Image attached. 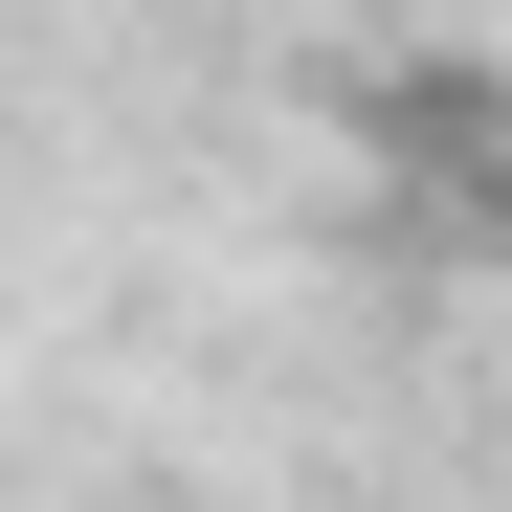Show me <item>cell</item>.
I'll use <instances>...</instances> for the list:
<instances>
[{"mask_svg":"<svg viewBox=\"0 0 512 512\" xmlns=\"http://www.w3.org/2000/svg\"><path fill=\"white\" fill-rule=\"evenodd\" d=\"M334 156H357L401 223L512 245V67H490V45H379V67H334Z\"/></svg>","mask_w":512,"mask_h":512,"instance_id":"1","label":"cell"}]
</instances>
